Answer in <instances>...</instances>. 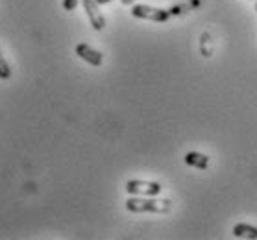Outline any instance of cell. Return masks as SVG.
I'll return each mask as SVG.
<instances>
[{
	"label": "cell",
	"instance_id": "1",
	"mask_svg": "<svg viewBox=\"0 0 257 240\" xmlns=\"http://www.w3.org/2000/svg\"><path fill=\"white\" fill-rule=\"evenodd\" d=\"M170 207H172L170 199H154V196L130 198L126 201V209L130 212H159V214H165V212L170 211Z\"/></svg>",
	"mask_w": 257,
	"mask_h": 240
},
{
	"label": "cell",
	"instance_id": "2",
	"mask_svg": "<svg viewBox=\"0 0 257 240\" xmlns=\"http://www.w3.org/2000/svg\"><path fill=\"white\" fill-rule=\"evenodd\" d=\"M132 17L145 19V21H154V23H165V21H169L170 12L161 10V8L146 6V4H137V6L132 8Z\"/></svg>",
	"mask_w": 257,
	"mask_h": 240
},
{
	"label": "cell",
	"instance_id": "3",
	"mask_svg": "<svg viewBox=\"0 0 257 240\" xmlns=\"http://www.w3.org/2000/svg\"><path fill=\"white\" fill-rule=\"evenodd\" d=\"M126 190H128L132 196H158L163 188H161V185H159V183L132 179V181L126 183Z\"/></svg>",
	"mask_w": 257,
	"mask_h": 240
},
{
	"label": "cell",
	"instance_id": "4",
	"mask_svg": "<svg viewBox=\"0 0 257 240\" xmlns=\"http://www.w3.org/2000/svg\"><path fill=\"white\" fill-rule=\"evenodd\" d=\"M82 2H83V10L87 13L91 26H93L96 32H102L105 26V19H104V15L100 13V8H98V4H96V0H82Z\"/></svg>",
	"mask_w": 257,
	"mask_h": 240
},
{
	"label": "cell",
	"instance_id": "5",
	"mask_svg": "<svg viewBox=\"0 0 257 240\" xmlns=\"http://www.w3.org/2000/svg\"><path fill=\"white\" fill-rule=\"evenodd\" d=\"M76 56H80V58L85 61V63L93 65V67H100V65L104 63V56L98 52V50H94L93 47H89V45H85V43H80V45H76Z\"/></svg>",
	"mask_w": 257,
	"mask_h": 240
},
{
	"label": "cell",
	"instance_id": "6",
	"mask_svg": "<svg viewBox=\"0 0 257 240\" xmlns=\"http://www.w3.org/2000/svg\"><path fill=\"white\" fill-rule=\"evenodd\" d=\"M185 163H187L189 166H194V168L205 170L209 166V157L198 152H189L187 155H185Z\"/></svg>",
	"mask_w": 257,
	"mask_h": 240
},
{
	"label": "cell",
	"instance_id": "7",
	"mask_svg": "<svg viewBox=\"0 0 257 240\" xmlns=\"http://www.w3.org/2000/svg\"><path fill=\"white\" fill-rule=\"evenodd\" d=\"M233 234L237 238H257V227L250 223H237L233 227Z\"/></svg>",
	"mask_w": 257,
	"mask_h": 240
},
{
	"label": "cell",
	"instance_id": "8",
	"mask_svg": "<svg viewBox=\"0 0 257 240\" xmlns=\"http://www.w3.org/2000/svg\"><path fill=\"white\" fill-rule=\"evenodd\" d=\"M10 76H12V69H10L8 61L4 59L2 52H0V78H2V80H8Z\"/></svg>",
	"mask_w": 257,
	"mask_h": 240
},
{
	"label": "cell",
	"instance_id": "9",
	"mask_svg": "<svg viewBox=\"0 0 257 240\" xmlns=\"http://www.w3.org/2000/svg\"><path fill=\"white\" fill-rule=\"evenodd\" d=\"M78 2L80 0H63V10L65 12H74L78 8Z\"/></svg>",
	"mask_w": 257,
	"mask_h": 240
},
{
	"label": "cell",
	"instance_id": "10",
	"mask_svg": "<svg viewBox=\"0 0 257 240\" xmlns=\"http://www.w3.org/2000/svg\"><path fill=\"white\" fill-rule=\"evenodd\" d=\"M109 2H113V0H96L98 6H104V4H109Z\"/></svg>",
	"mask_w": 257,
	"mask_h": 240
},
{
	"label": "cell",
	"instance_id": "11",
	"mask_svg": "<svg viewBox=\"0 0 257 240\" xmlns=\"http://www.w3.org/2000/svg\"><path fill=\"white\" fill-rule=\"evenodd\" d=\"M122 2V6H132L134 4V0H120Z\"/></svg>",
	"mask_w": 257,
	"mask_h": 240
},
{
	"label": "cell",
	"instance_id": "12",
	"mask_svg": "<svg viewBox=\"0 0 257 240\" xmlns=\"http://www.w3.org/2000/svg\"><path fill=\"white\" fill-rule=\"evenodd\" d=\"M255 12H257V0H255Z\"/></svg>",
	"mask_w": 257,
	"mask_h": 240
}]
</instances>
